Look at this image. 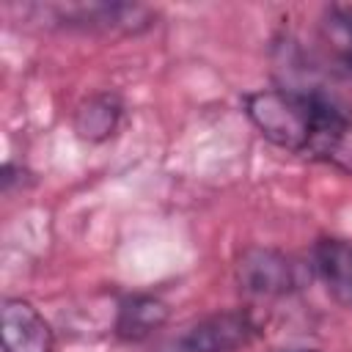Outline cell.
I'll return each instance as SVG.
<instances>
[{"label": "cell", "instance_id": "1", "mask_svg": "<svg viewBox=\"0 0 352 352\" xmlns=\"http://www.w3.org/2000/svg\"><path fill=\"white\" fill-rule=\"evenodd\" d=\"M245 116L272 146L352 173V116L316 88L245 94Z\"/></svg>", "mask_w": 352, "mask_h": 352}, {"label": "cell", "instance_id": "2", "mask_svg": "<svg viewBox=\"0 0 352 352\" xmlns=\"http://www.w3.org/2000/svg\"><path fill=\"white\" fill-rule=\"evenodd\" d=\"M52 19L66 28L82 30H104V33H140L151 25L154 14L143 6L129 3H77V6H55L50 8Z\"/></svg>", "mask_w": 352, "mask_h": 352}, {"label": "cell", "instance_id": "3", "mask_svg": "<svg viewBox=\"0 0 352 352\" xmlns=\"http://www.w3.org/2000/svg\"><path fill=\"white\" fill-rule=\"evenodd\" d=\"M236 280H239V289H245L248 294L280 297L300 289V267L278 250L253 248L239 258Z\"/></svg>", "mask_w": 352, "mask_h": 352}, {"label": "cell", "instance_id": "4", "mask_svg": "<svg viewBox=\"0 0 352 352\" xmlns=\"http://www.w3.org/2000/svg\"><path fill=\"white\" fill-rule=\"evenodd\" d=\"M253 336L256 324L248 311H226L190 327L173 344V352H236Z\"/></svg>", "mask_w": 352, "mask_h": 352}, {"label": "cell", "instance_id": "5", "mask_svg": "<svg viewBox=\"0 0 352 352\" xmlns=\"http://www.w3.org/2000/svg\"><path fill=\"white\" fill-rule=\"evenodd\" d=\"M0 322L3 352H52V327L28 300L8 297L3 302Z\"/></svg>", "mask_w": 352, "mask_h": 352}, {"label": "cell", "instance_id": "6", "mask_svg": "<svg viewBox=\"0 0 352 352\" xmlns=\"http://www.w3.org/2000/svg\"><path fill=\"white\" fill-rule=\"evenodd\" d=\"M311 270L324 283L327 294L352 308V242L349 239H319L311 250Z\"/></svg>", "mask_w": 352, "mask_h": 352}, {"label": "cell", "instance_id": "7", "mask_svg": "<svg viewBox=\"0 0 352 352\" xmlns=\"http://www.w3.org/2000/svg\"><path fill=\"white\" fill-rule=\"evenodd\" d=\"M316 41L324 60L352 77V6H327L316 22Z\"/></svg>", "mask_w": 352, "mask_h": 352}, {"label": "cell", "instance_id": "8", "mask_svg": "<svg viewBox=\"0 0 352 352\" xmlns=\"http://www.w3.org/2000/svg\"><path fill=\"white\" fill-rule=\"evenodd\" d=\"M165 319H168L165 302H160L157 297H148V294H135L121 302L118 319H116V333L126 341H140V338L151 336L157 327H162Z\"/></svg>", "mask_w": 352, "mask_h": 352}, {"label": "cell", "instance_id": "9", "mask_svg": "<svg viewBox=\"0 0 352 352\" xmlns=\"http://www.w3.org/2000/svg\"><path fill=\"white\" fill-rule=\"evenodd\" d=\"M121 99L116 94H94L74 113V129L85 140H104L116 132L121 118Z\"/></svg>", "mask_w": 352, "mask_h": 352}, {"label": "cell", "instance_id": "10", "mask_svg": "<svg viewBox=\"0 0 352 352\" xmlns=\"http://www.w3.org/2000/svg\"><path fill=\"white\" fill-rule=\"evenodd\" d=\"M280 352H314V349H280Z\"/></svg>", "mask_w": 352, "mask_h": 352}]
</instances>
